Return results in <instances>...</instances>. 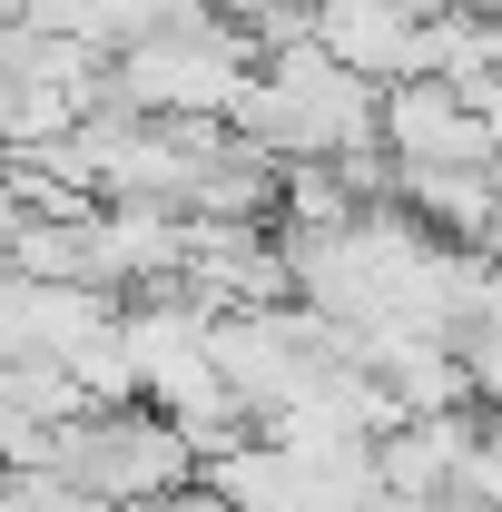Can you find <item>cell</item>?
Returning a JSON list of instances; mask_svg holds the SVG:
<instances>
[{"label":"cell","mask_w":502,"mask_h":512,"mask_svg":"<svg viewBox=\"0 0 502 512\" xmlns=\"http://www.w3.org/2000/svg\"><path fill=\"white\" fill-rule=\"evenodd\" d=\"M394 207L443 247H493V168H394Z\"/></svg>","instance_id":"8"},{"label":"cell","mask_w":502,"mask_h":512,"mask_svg":"<svg viewBox=\"0 0 502 512\" xmlns=\"http://www.w3.org/2000/svg\"><path fill=\"white\" fill-rule=\"evenodd\" d=\"M414 10L404 0H315V50L335 69H355L365 89H384V79H414Z\"/></svg>","instance_id":"7"},{"label":"cell","mask_w":502,"mask_h":512,"mask_svg":"<svg viewBox=\"0 0 502 512\" xmlns=\"http://www.w3.org/2000/svg\"><path fill=\"white\" fill-rule=\"evenodd\" d=\"M276 168L286 158H266L256 138H237V128L217 119L207 138L188 148V178H178V217H276Z\"/></svg>","instance_id":"6"},{"label":"cell","mask_w":502,"mask_h":512,"mask_svg":"<svg viewBox=\"0 0 502 512\" xmlns=\"http://www.w3.org/2000/svg\"><path fill=\"white\" fill-rule=\"evenodd\" d=\"M10 227H20V207H10V188H0V247H10Z\"/></svg>","instance_id":"12"},{"label":"cell","mask_w":502,"mask_h":512,"mask_svg":"<svg viewBox=\"0 0 502 512\" xmlns=\"http://www.w3.org/2000/svg\"><path fill=\"white\" fill-rule=\"evenodd\" d=\"M256 69L247 30H227L217 10L178 0L168 20H148L138 40L109 50V99L138 109V119H227L237 79Z\"/></svg>","instance_id":"3"},{"label":"cell","mask_w":502,"mask_h":512,"mask_svg":"<svg viewBox=\"0 0 502 512\" xmlns=\"http://www.w3.org/2000/svg\"><path fill=\"white\" fill-rule=\"evenodd\" d=\"M30 463L69 483V493H89V503H168V493H188L197 453L178 444V424L158 414V404H79L60 424H40V444Z\"/></svg>","instance_id":"2"},{"label":"cell","mask_w":502,"mask_h":512,"mask_svg":"<svg viewBox=\"0 0 502 512\" xmlns=\"http://www.w3.org/2000/svg\"><path fill=\"white\" fill-rule=\"evenodd\" d=\"M109 316H119L109 286H60V276L0 266V355L10 365H69L89 335H109Z\"/></svg>","instance_id":"5"},{"label":"cell","mask_w":502,"mask_h":512,"mask_svg":"<svg viewBox=\"0 0 502 512\" xmlns=\"http://www.w3.org/2000/svg\"><path fill=\"white\" fill-rule=\"evenodd\" d=\"M375 148L394 168H493V119L463 109L443 79H384L375 89Z\"/></svg>","instance_id":"4"},{"label":"cell","mask_w":502,"mask_h":512,"mask_svg":"<svg viewBox=\"0 0 502 512\" xmlns=\"http://www.w3.org/2000/svg\"><path fill=\"white\" fill-rule=\"evenodd\" d=\"M227 128L256 138L266 158H345V148H375V89L335 69L315 40H286L237 79Z\"/></svg>","instance_id":"1"},{"label":"cell","mask_w":502,"mask_h":512,"mask_svg":"<svg viewBox=\"0 0 502 512\" xmlns=\"http://www.w3.org/2000/svg\"><path fill=\"white\" fill-rule=\"evenodd\" d=\"M434 503H443V512H502V463H493V434L453 453V473L434 483Z\"/></svg>","instance_id":"11"},{"label":"cell","mask_w":502,"mask_h":512,"mask_svg":"<svg viewBox=\"0 0 502 512\" xmlns=\"http://www.w3.org/2000/svg\"><path fill=\"white\" fill-rule=\"evenodd\" d=\"M197 10H217L227 30H247V50H256V60L315 30V0H197Z\"/></svg>","instance_id":"10"},{"label":"cell","mask_w":502,"mask_h":512,"mask_svg":"<svg viewBox=\"0 0 502 512\" xmlns=\"http://www.w3.org/2000/svg\"><path fill=\"white\" fill-rule=\"evenodd\" d=\"M10 276H60V286H99V256H89V217H20L10 247H0Z\"/></svg>","instance_id":"9"}]
</instances>
